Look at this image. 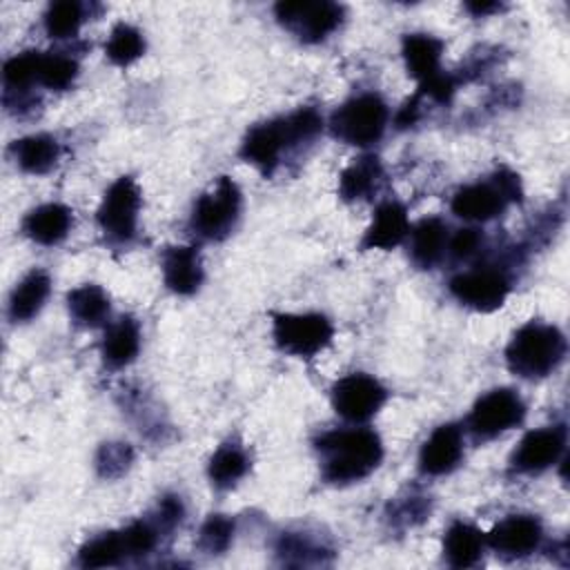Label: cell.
I'll use <instances>...</instances> for the list:
<instances>
[{
	"label": "cell",
	"instance_id": "1",
	"mask_svg": "<svg viewBox=\"0 0 570 570\" xmlns=\"http://www.w3.org/2000/svg\"><path fill=\"white\" fill-rule=\"evenodd\" d=\"M321 114L312 107H301L287 116L254 125L240 142V156L243 160L261 169L265 176H269L281 165L283 154L303 142L314 140L321 134Z\"/></svg>",
	"mask_w": 570,
	"mask_h": 570
},
{
	"label": "cell",
	"instance_id": "2",
	"mask_svg": "<svg viewBox=\"0 0 570 570\" xmlns=\"http://www.w3.org/2000/svg\"><path fill=\"white\" fill-rule=\"evenodd\" d=\"M321 474L327 483H354L374 472L383 459L381 436L370 428L330 430L316 439Z\"/></svg>",
	"mask_w": 570,
	"mask_h": 570
},
{
	"label": "cell",
	"instance_id": "3",
	"mask_svg": "<svg viewBox=\"0 0 570 570\" xmlns=\"http://www.w3.org/2000/svg\"><path fill=\"white\" fill-rule=\"evenodd\" d=\"M566 347V336L557 325L530 321L510 338L505 363L521 379H543L561 365Z\"/></svg>",
	"mask_w": 570,
	"mask_h": 570
},
{
	"label": "cell",
	"instance_id": "4",
	"mask_svg": "<svg viewBox=\"0 0 570 570\" xmlns=\"http://www.w3.org/2000/svg\"><path fill=\"white\" fill-rule=\"evenodd\" d=\"M523 189L514 171L501 167L488 183H472L452 196V212L463 220H492L508 203H521Z\"/></svg>",
	"mask_w": 570,
	"mask_h": 570
},
{
	"label": "cell",
	"instance_id": "5",
	"mask_svg": "<svg viewBox=\"0 0 570 570\" xmlns=\"http://www.w3.org/2000/svg\"><path fill=\"white\" fill-rule=\"evenodd\" d=\"M387 105L379 94H358L350 100H345L330 118V131L334 138L356 145V147H367L376 142L385 127H387Z\"/></svg>",
	"mask_w": 570,
	"mask_h": 570
},
{
	"label": "cell",
	"instance_id": "6",
	"mask_svg": "<svg viewBox=\"0 0 570 570\" xmlns=\"http://www.w3.org/2000/svg\"><path fill=\"white\" fill-rule=\"evenodd\" d=\"M240 203L238 185L232 178L220 176L212 189L196 200L189 227L205 240H223L238 223Z\"/></svg>",
	"mask_w": 570,
	"mask_h": 570
},
{
	"label": "cell",
	"instance_id": "7",
	"mask_svg": "<svg viewBox=\"0 0 570 570\" xmlns=\"http://www.w3.org/2000/svg\"><path fill=\"white\" fill-rule=\"evenodd\" d=\"M272 336L278 350L292 356L309 358L332 343L334 325L327 316L307 314H276L272 323Z\"/></svg>",
	"mask_w": 570,
	"mask_h": 570
},
{
	"label": "cell",
	"instance_id": "8",
	"mask_svg": "<svg viewBox=\"0 0 570 570\" xmlns=\"http://www.w3.org/2000/svg\"><path fill=\"white\" fill-rule=\"evenodd\" d=\"M525 416L523 399L510 387H494L476 399L468 414V430L479 441L497 439Z\"/></svg>",
	"mask_w": 570,
	"mask_h": 570
},
{
	"label": "cell",
	"instance_id": "9",
	"mask_svg": "<svg viewBox=\"0 0 570 570\" xmlns=\"http://www.w3.org/2000/svg\"><path fill=\"white\" fill-rule=\"evenodd\" d=\"M140 189L131 176H120L105 191L96 212L98 227L114 243H129L136 236Z\"/></svg>",
	"mask_w": 570,
	"mask_h": 570
},
{
	"label": "cell",
	"instance_id": "10",
	"mask_svg": "<svg viewBox=\"0 0 570 570\" xmlns=\"http://www.w3.org/2000/svg\"><path fill=\"white\" fill-rule=\"evenodd\" d=\"M274 13L278 22L303 42H321L343 22V7L327 0L278 2Z\"/></svg>",
	"mask_w": 570,
	"mask_h": 570
},
{
	"label": "cell",
	"instance_id": "11",
	"mask_svg": "<svg viewBox=\"0 0 570 570\" xmlns=\"http://www.w3.org/2000/svg\"><path fill=\"white\" fill-rule=\"evenodd\" d=\"M387 390L365 372H352L332 385V405L338 416L352 423L372 419L385 403Z\"/></svg>",
	"mask_w": 570,
	"mask_h": 570
},
{
	"label": "cell",
	"instance_id": "12",
	"mask_svg": "<svg viewBox=\"0 0 570 570\" xmlns=\"http://www.w3.org/2000/svg\"><path fill=\"white\" fill-rule=\"evenodd\" d=\"M448 287L450 294L465 307L476 312H494L505 303L510 294V278L503 269L483 265L456 274Z\"/></svg>",
	"mask_w": 570,
	"mask_h": 570
},
{
	"label": "cell",
	"instance_id": "13",
	"mask_svg": "<svg viewBox=\"0 0 570 570\" xmlns=\"http://www.w3.org/2000/svg\"><path fill=\"white\" fill-rule=\"evenodd\" d=\"M566 452V428L548 425L528 432L512 452L510 465L519 474H539L554 465Z\"/></svg>",
	"mask_w": 570,
	"mask_h": 570
},
{
	"label": "cell",
	"instance_id": "14",
	"mask_svg": "<svg viewBox=\"0 0 570 570\" xmlns=\"http://www.w3.org/2000/svg\"><path fill=\"white\" fill-rule=\"evenodd\" d=\"M543 539V525L532 514H510L501 519L488 534L485 546L508 559L532 554Z\"/></svg>",
	"mask_w": 570,
	"mask_h": 570
},
{
	"label": "cell",
	"instance_id": "15",
	"mask_svg": "<svg viewBox=\"0 0 570 570\" xmlns=\"http://www.w3.org/2000/svg\"><path fill=\"white\" fill-rule=\"evenodd\" d=\"M463 459V432L454 423L439 425L421 445L419 470L428 476L450 474Z\"/></svg>",
	"mask_w": 570,
	"mask_h": 570
},
{
	"label": "cell",
	"instance_id": "16",
	"mask_svg": "<svg viewBox=\"0 0 570 570\" xmlns=\"http://www.w3.org/2000/svg\"><path fill=\"white\" fill-rule=\"evenodd\" d=\"M163 278L165 285L180 296L198 292L203 285L200 254L191 245H174L163 254Z\"/></svg>",
	"mask_w": 570,
	"mask_h": 570
},
{
	"label": "cell",
	"instance_id": "17",
	"mask_svg": "<svg viewBox=\"0 0 570 570\" xmlns=\"http://www.w3.org/2000/svg\"><path fill=\"white\" fill-rule=\"evenodd\" d=\"M407 234V209L399 200H385L376 207L361 245L363 249H394Z\"/></svg>",
	"mask_w": 570,
	"mask_h": 570
},
{
	"label": "cell",
	"instance_id": "18",
	"mask_svg": "<svg viewBox=\"0 0 570 570\" xmlns=\"http://www.w3.org/2000/svg\"><path fill=\"white\" fill-rule=\"evenodd\" d=\"M73 225V214L62 203H45L33 207L24 220L22 232L38 245H58L67 238Z\"/></svg>",
	"mask_w": 570,
	"mask_h": 570
},
{
	"label": "cell",
	"instance_id": "19",
	"mask_svg": "<svg viewBox=\"0 0 570 570\" xmlns=\"http://www.w3.org/2000/svg\"><path fill=\"white\" fill-rule=\"evenodd\" d=\"M410 258L416 267L430 269L434 267L445 249H448V227L441 218L430 216L421 218L414 227H410Z\"/></svg>",
	"mask_w": 570,
	"mask_h": 570
},
{
	"label": "cell",
	"instance_id": "20",
	"mask_svg": "<svg viewBox=\"0 0 570 570\" xmlns=\"http://www.w3.org/2000/svg\"><path fill=\"white\" fill-rule=\"evenodd\" d=\"M403 60L412 78L419 80V85L432 80L441 73V53L443 42L430 33H407L403 38Z\"/></svg>",
	"mask_w": 570,
	"mask_h": 570
},
{
	"label": "cell",
	"instance_id": "21",
	"mask_svg": "<svg viewBox=\"0 0 570 570\" xmlns=\"http://www.w3.org/2000/svg\"><path fill=\"white\" fill-rule=\"evenodd\" d=\"M13 163L27 174H47L60 158V145L49 134H33L13 140L9 147Z\"/></svg>",
	"mask_w": 570,
	"mask_h": 570
},
{
	"label": "cell",
	"instance_id": "22",
	"mask_svg": "<svg viewBox=\"0 0 570 570\" xmlns=\"http://www.w3.org/2000/svg\"><path fill=\"white\" fill-rule=\"evenodd\" d=\"M51 292V278L45 269H31L9 296V318L13 323L31 321Z\"/></svg>",
	"mask_w": 570,
	"mask_h": 570
},
{
	"label": "cell",
	"instance_id": "23",
	"mask_svg": "<svg viewBox=\"0 0 570 570\" xmlns=\"http://www.w3.org/2000/svg\"><path fill=\"white\" fill-rule=\"evenodd\" d=\"M140 350V327L134 316H120L114 321L105 336H102V361L109 367H125L129 365Z\"/></svg>",
	"mask_w": 570,
	"mask_h": 570
},
{
	"label": "cell",
	"instance_id": "24",
	"mask_svg": "<svg viewBox=\"0 0 570 570\" xmlns=\"http://www.w3.org/2000/svg\"><path fill=\"white\" fill-rule=\"evenodd\" d=\"M485 548V534L465 523L454 521L443 537V554L452 568H472L479 563Z\"/></svg>",
	"mask_w": 570,
	"mask_h": 570
},
{
	"label": "cell",
	"instance_id": "25",
	"mask_svg": "<svg viewBox=\"0 0 570 570\" xmlns=\"http://www.w3.org/2000/svg\"><path fill=\"white\" fill-rule=\"evenodd\" d=\"M381 180V160L376 156H361L343 169L338 178V194L343 200H363L379 189Z\"/></svg>",
	"mask_w": 570,
	"mask_h": 570
},
{
	"label": "cell",
	"instance_id": "26",
	"mask_svg": "<svg viewBox=\"0 0 570 570\" xmlns=\"http://www.w3.org/2000/svg\"><path fill=\"white\" fill-rule=\"evenodd\" d=\"M249 470L247 450L236 441H225L216 448L207 463V476L214 488L229 490L236 485Z\"/></svg>",
	"mask_w": 570,
	"mask_h": 570
},
{
	"label": "cell",
	"instance_id": "27",
	"mask_svg": "<svg viewBox=\"0 0 570 570\" xmlns=\"http://www.w3.org/2000/svg\"><path fill=\"white\" fill-rule=\"evenodd\" d=\"M67 307L71 318L82 327H98L109 318V296L100 285L85 283L67 294Z\"/></svg>",
	"mask_w": 570,
	"mask_h": 570
},
{
	"label": "cell",
	"instance_id": "28",
	"mask_svg": "<svg viewBox=\"0 0 570 570\" xmlns=\"http://www.w3.org/2000/svg\"><path fill=\"white\" fill-rule=\"evenodd\" d=\"M125 559H127V550H125L120 530L102 532L100 537H94L78 550V566L82 568H107Z\"/></svg>",
	"mask_w": 570,
	"mask_h": 570
},
{
	"label": "cell",
	"instance_id": "29",
	"mask_svg": "<svg viewBox=\"0 0 570 570\" xmlns=\"http://www.w3.org/2000/svg\"><path fill=\"white\" fill-rule=\"evenodd\" d=\"M145 53V38L142 33L127 24V22H118L105 45V56L118 65V67H127L131 62H136L140 56Z\"/></svg>",
	"mask_w": 570,
	"mask_h": 570
},
{
	"label": "cell",
	"instance_id": "30",
	"mask_svg": "<svg viewBox=\"0 0 570 570\" xmlns=\"http://www.w3.org/2000/svg\"><path fill=\"white\" fill-rule=\"evenodd\" d=\"M82 20H85V4L73 2V0H62V2L49 4V9L45 11V18H42L47 36H51L56 40L73 38L78 33Z\"/></svg>",
	"mask_w": 570,
	"mask_h": 570
},
{
	"label": "cell",
	"instance_id": "31",
	"mask_svg": "<svg viewBox=\"0 0 570 570\" xmlns=\"http://www.w3.org/2000/svg\"><path fill=\"white\" fill-rule=\"evenodd\" d=\"M78 76V62L62 53V51H51L40 56V67H38V82L51 91H62L73 85Z\"/></svg>",
	"mask_w": 570,
	"mask_h": 570
},
{
	"label": "cell",
	"instance_id": "32",
	"mask_svg": "<svg viewBox=\"0 0 570 570\" xmlns=\"http://www.w3.org/2000/svg\"><path fill=\"white\" fill-rule=\"evenodd\" d=\"M40 56H42L40 51H22L4 62L2 78H4L7 94H11V91L22 94V91H27V87L31 82H38Z\"/></svg>",
	"mask_w": 570,
	"mask_h": 570
},
{
	"label": "cell",
	"instance_id": "33",
	"mask_svg": "<svg viewBox=\"0 0 570 570\" xmlns=\"http://www.w3.org/2000/svg\"><path fill=\"white\" fill-rule=\"evenodd\" d=\"M234 539V521L225 514H212L198 532V548L207 554H220Z\"/></svg>",
	"mask_w": 570,
	"mask_h": 570
},
{
	"label": "cell",
	"instance_id": "34",
	"mask_svg": "<svg viewBox=\"0 0 570 570\" xmlns=\"http://www.w3.org/2000/svg\"><path fill=\"white\" fill-rule=\"evenodd\" d=\"M160 532L163 530L156 525V521H134L127 528H122L120 534L127 550V559L149 554L156 548Z\"/></svg>",
	"mask_w": 570,
	"mask_h": 570
},
{
	"label": "cell",
	"instance_id": "35",
	"mask_svg": "<svg viewBox=\"0 0 570 570\" xmlns=\"http://www.w3.org/2000/svg\"><path fill=\"white\" fill-rule=\"evenodd\" d=\"M134 463V450L127 443H102L96 454V470L105 479H116Z\"/></svg>",
	"mask_w": 570,
	"mask_h": 570
},
{
	"label": "cell",
	"instance_id": "36",
	"mask_svg": "<svg viewBox=\"0 0 570 570\" xmlns=\"http://www.w3.org/2000/svg\"><path fill=\"white\" fill-rule=\"evenodd\" d=\"M276 550H278V554L283 557L285 563H298V566L321 561L323 552H327L323 546H314L307 537H303L298 532L283 534Z\"/></svg>",
	"mask_w": 570,
	"mask_h": 570
},
{
	"label": "cell",
	"instance_id": "37",
	"mask_svg": "<svg viewBox=\"0 0 570 570\" xmlns=\"http://www.w3.org/2000/svg\"><path fill=\"white\" fill-rule=\"evenodd\" d=\"M483 245V234L479 229L465 227L459 229L454 236L448 238V252L456 258V261H468L472 258Z\"/></svg>",
	"mask_w": 570,
	"mask_h": 570
},
{
	"label": "cell",
	"instance_id": "38",
	"mask_svg": "<svg viewBox=\"0 0 570 570\" xmlns=\"http://www.w3.org/2000/svg\"><path fill=\"white\" fill-rule=\"evenodd\" d=\"M183 514H185V510H183L180 499L167 494V497H163V499L158 501L156 519H154V521H156V525H158L160 530H174L176 525H180Z\"/></svg>",
	"mask_w": 570,
	"mask_h": 570
},
{
	"label": "cell",
	"instance_id": "39",
	"mask_svg": "<svg viewBox=\"0 0 570 570\" xmlns=\"http://www.w3.org/2000/svg\"><path fill=\"white\" fill-rule=\"evenodd\" d=\"M465 9H468L470 13H474V16H488V13H492V11H499L501 4H497V2H468Z\"/></svg>",
	"mask_w": 570,
	"mask_h": 570
}]
</instances>
